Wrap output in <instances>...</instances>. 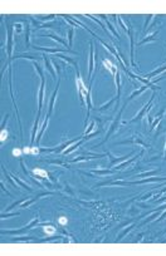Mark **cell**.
Here are the masks:
<instances>
[{
	"instance_id": "obj_1",
	"label": "cell",
	"mask_w": 166,
	"mask_h": 256,
	"mask_svg": "<svg viewBox=\"0 0 166 256\" xmlns=\"http://www.w3.org/2000/svg\"><path fill=\"white\" fill-rule=\"evenodd\" d=\"M89 47H91V53H89V69H88V78L91 79V82H89V85L92 83V76H93V70H94V60H97V54H96V57H94V49H93V44L92 43H89Z\"/></svg>"
},
{
	"instance_id": "obj_2",
	"label": "cell",
	"mask_w": 166,
	"mask_h": 256,
	"mask_svg": "<svg viewBox=\"0 0 166 256\" xmlns=\"http://www.w3.org/2000/svg\"><path fill=\"white\" fill-rule=\"evenodd\" d=\"M122 112H123V108H122V109L120 111V113H118V117H117V118H116V119H115V122H113V123L111 124V127H109V131H108V133H107V134H106V139H105V141H103V142H102V143H99L98 146H101V144H103V143L106 142V141H107L108 138H109V137H111V136L113 134V132H115V131L117 129V127H118V122H120V118H121V115H122Z\"/></svg>"
},
{
	"instance_id": "obj_3",
	"label": "cell",
	"mask_w": 166,
	"mask_h": 256,
	"mask_svg": "<svg viewBox=\"0 0 166 256\" xmlns=\"http://www.w3.org/2000/svg\"><path fill=\"white\" fill-rule=\"evenodd\" d=\"M154 98H155V93L152 94V98L150 99V102H148V103H147V104L145 105L144 108H142V111H141L140 113L137 114V115H136V117H135V118H133V119H131V121H130L128 123H133V122H138V121H140V119H141V118H142V117H144L145 114H146V112H147V111H148V109H150V107L152 105V102H154Z\"/></svg>"
},
{
	"instance_id": "obj_4",
	"label": "cell",
	"mask_w": 166,
	"mask_h": 256,
	"mask_svg": "<svg viewBox=\"0 0 166 256\" xmlns=\"http://www.w3.org/2000/svg\"><path fill=\"white\" fill-rule=\"evenodd\" d=\"M38 217L37 218H34L31 222H30L28 226H25V227H23L21 230H17V231H1V234H21V232H25V231H28V230H30V228L33 227V226H35L37 224H38Z\"/></svg>"
},
{
	"instance_id": "obj_5",
	"label": "cell",
	"mask_w": 166,
	"mask_h": 256,
	"mask_svg": "<svg viewBox=\"0 0 166 256\" xmlns=\"http://www.w3.org/2000/svg\"><path fill=\"white\" fill-rule=\"evenodd\" d=\"M37 50H43V52H48V53H57V52H69V53H72V54H76L74 52H72V50H69L67 48H42V47H34Z\"/></svg>"
},
{
	"instance_id": "obj_6",
	"label": "cell",
	"mask_w": 166,
	"mask_h": 256,
	"mask_svg": "<svg viewBox=\"0 0 166 256\" xmlns=\"http://www.w3.org/2000/svg\"><path fill=\"white\" fill-rule=\"evenodd\" d=\"M59 83H60V80H58V83H57V87H56V89H54V92H53V94L50 97V103H49V113H52V111H53V108H54V103H56V98H57V93H58V88H59Z\"/></svg>"
},
{
	"instance_id": "obj_7",
	"label": "cell",
	"mask_w": 166,
	"mask_h": 256,
	"mask_svg": "<svg viewBox=\"0 0 166 256\" xmlns=\"http://www.w3.org/2000/svg\"><path fill=\"white\" fill-rule=\"evenodd\" d=\"M103 64H105V67L107 68V69L111 72V73H112V74H113V76L117 73V68L113 65V64H112V63H111L108 59H103Z\"/></svg>"
},
{
	"instance_id": "obj_8",
	"label": "cell",
	"mask_w": 166,
	"mask_h": 256,
	"mask_svg": "<svg viewBox=\"0 0 166 256\" xmlns=\"http://www.w3.org/2000/svg\"><path fill=\"white\" fill-rule=\"evenodd\" d=\"M43 58H44V63H45V67H47V69H48L49 72L52 73V76H53V78L56 79L57 78V74H56V72H54V69L52 68V63H50V60H49L48 58L45 57V55H43Z\"/></svg>"
},
{
	"instance_id": "obj_9",
	"label": "cell",
	"mask_w": 166,
	"mask_h": 256,
	"mask_svg": "<svg viewBox=\"0 0 166 256\" xmlns=\"http://www.w3.org/2000/svg\"><path fill=\"white\" fill-rule=\"evenodd\" d=\"M48 122H49V115H47V117H45V119H44V122H43V126H42V128H40L39 134H38V137H37V144L39 143L40 137L43 136V132H44V129L47 128V126H48Z\"/></svg>"
},
{
	"instance_id": "obj_10",
	"label": "cell",
	"mask_w": 166,
	"mask_h": 256,
	"mask_svg": "<svg viewBox=\"0 0 166 256\" xmlns=\"http://www.w3.org/2000/svg\"><path fill=\"white\" fill-rule=\"evenodd\" d=\"M147 87H148V85H142V87H141V88H140L138 90H135V92H133L132 94L130 95V98L127 99V102H126V103H128L130 101H132V99H133V98H135L136 95H140V94H141V93H142V92H144V90H146V89H147Z\"/></svg>"
},
{
	"instance_id": "obj_11",
	"label": "cell",
	"mask_w": 166,
	"mask_h": 256,
	"mask_svg": "<svg viewBox=\"0 0 166 256\" xmlns=\"http://www.w3.org/2000/svg\"><path fill=\"white\" fill-rule=\"evenodd\" d=\"M33 172H34L37 176H39L40 178H48V173H47V171L42 170V168H34Z\"/></svg>"
},
{
	"instance_id": "obj_12",
	"label": "cell",
	"mask_w": 166,
	"mask_h": 256,
	"mask_svg": "<svg viewBox=\"0 0 166 256\" xmlns=\"http://www.w3.org/2000/svg\"><path fill=\"white\" fill-rule=\"evenodd\" d=\"M164 70H166V65L161 67V68H159V69H156V70H154V72H152V73H150V74H146V78L147 79H148V78H152V77L160 74V73H161V72H164Z\"/></svg>"
},
{
	"instance_id": "obj_13",
	"label": "cell",
	"mask_w": 166,
	"mask_h": 256,
	"mask_svg": "<svg viewBox=\"0 0 166 256\" xmlns=\"http://www.w3.org/2000/svg\"><path fill=\"white\" fill-rule=\"evenodd\" d=\"M45 35H47V37H50L52 39H54V40H57V42H59V43H60V44H63L64 47H67V43H66V42H64V40H63L62 38H59L58 35H56V34H52V33H49V34H45Z\"/></svg>"
},
{
	"instance_id": "obj_14",
	"label": "cell",
	"mask_w": 166,
	"mask_h": 256,
	"mask_svg": "<svg viewBox=\"0 0 166 256\" xmlns=\"http://www.w3.org/2000/svg\"><path fill=\"white\" fill-rule=\"evenodd\" d=\"M157 34H159V31H156V33H154V34H152V35H150L148 38L144 39V40H141V42L138 43V45H142V44H145L146 42H154V40H156V38H155V37H156Z\"/></svg>"
},
{
	"instance_id": "obj_15",
	"label": "cell",
	"mask_w": 166,
	"mask_h": 256,
	"mask_svg": "<svg viewBox=\"0 0 166 256\" xmlns=\"http://www.w3.org/2000/svg\"><path fill=\"white\" fill-rule=\"evenodd\" d=\"M83 141H86V139L83 138V139H82V141H79V142L77 143V144H72V146L69 147V150H66V151L63 152V153H64V154H68V153H70V152H72V151H74V150H76V148H77L78 146H81V144L83 143Z\"/></svg>"
},
{
	"instance_id": "obj_16",
	"label": "cell",
	"mask_w": 166,
	"mask_h": 256,
	"mask_svg": "<svg viewBox=\"0 0 166 256\" xmlns=\"http://www.w3.org/2000/svg\"><path fill=\"white\" fill-rule=\"evenodd\" d=\"M44 232H45L47 235H53V234L56 232V228L53 227V226H50V225H47V226L44 227Z\"/></svg>"
},
{
	"instance_id": "obj_17",
	"label": "cell",
	"mask_w": 166,
	"mask_h": 256,
	"mask_svg": "<svg viewBox=\"0 0 166 256\" xmlns=\"http://www.w3.org/2000/svg\"><path fill=\"white\" fill-rule=\"evenodd\" d=\"M136 158H137V156H136V157H135V158H131V160H130V161H126V162H123V163H122V164H120V166H117V167H116V170H122V168H123V167H126L127 164H130V163H131V162H133V161H135V160H136Z\"/></svg>"
},
{
	"instance_id": "obj_18",
	"label": "cell",
	"mask_w": 166,
	"mask_h": 256,
	"mask_svg": "<svg viewBox=\"0 0 166 256\" xmlns=\"http://www.w3.org/2000/svg\"><path fill=\"white\" fill-rule=\"evenodd\" d=\"M133 227H135V225H131V226H130V227H127L126 230H125V231H123V232H121V234H120V236H118V238H117V240H121V238H122V237L125 236V235H126V234H128V232H130V231H131V230H132V228H133Z\"/></svg>"
},
{
	"instance_id": "obj_19",
	"label": "cell",
	"mask_w": 166,
	"mask_h": 256,
	"mask_svg": "<svg viewBox=\"0 0 166 256\" xmlns=\"http://www.w3.org/2000/svg\"><path fill=\"white\" fill-rule=\"evenodd\" d=\"M6 138H8V131L4 128V129H1V133H0V141L4 142Z\"/></svg>"
},
{
	"instance_id": "obj_20",
	"label": "cell",
	"mask_w": 166,
	"mask_h": 256,
	"mask_svg": "<svg viewBox=\"0 0 166 256\" xmlns=\"http://www.w3.org/2000/svg\"><path fill=\"white\" fill-rule=\"evenodd\" d=\"M72 39H73V29L70 28L68 30V45L72 47Z\"/></svg>"
},
{
	"instance_id": "obj_21",
	"label": "cell",
	"mask_w": 166,
	"mask_h": 256,
	"mask_svg": "<svg viewBox=\"0 0 166 256\" xmlns=\"http://www.w3.org/2000/svg\"><path fill=\"white\" fill-rule=\"evenodd\" d=\"M35 201H37V197H35V199H33V200H30V201H25V202H24V203H23L20 207H21V209H25V207H28L29 205H31L33 202H35Z\"/></svg>"
},
{
	"instance_id": "obj_22",
	"label": "cell",
	"mask_w": 166,
	"mask_h": 256,
	"mask_svg": "<svg viewBox=\"0 0 166 256\" xmlns=\"http://www.w3.org/2000/svg\"><path fill=\"white\" fill-rule=\"evenodd\" d=\"M113 102H115V99H112V101H111V102H108V103H106V104L101 105V107H99V108H98V111H103V109H107L108 107H109V105L112 104V103H113Z\"/></svg>"
},
{
	"instance_id": "obj_23",
	"label": "cell",
	"mask_w": 166,
	"mask_h": 256,
	"mask_svg": "<svg viewBox=\"0 0 166 256\" xmlns=\"http://www.w3.org/2000/svg\"><path fill=\"white\" fill-rule=\"evenodd\" d=\"M58 222L60 224V225H67V222H68V220H67V217H64V216H62V217H59L58 218Z\"/></svg>"
},
{
	"instance_id": "obj_24",
	"label": "cell",
	"mask_w": 166,
	"mask_h": 256,
	"mask_svg": "<svg viewBox=\"0 0 166 256\" xmlns=\"http://www.w3.org/2000/svg\"><path fill=\"white\" fill-rule=\"evenodd\" d=\"M159 172V170L157 171H152V172H147V173H141V175H138L137 177H144V176H152V175H155V173H157Z\"/></svg>"
},
{
	"instance_id": "obj_25",
	"label": "cell",
	"mask_w": 166,
	"mask_h": 256,
	"mask_svg": "<svg viewBox=\"0 0 166 256\" xmlns=\"http://www.w3.org/2000/svg\"><path fill=\"white\" fill-rule=\"evenodd\" d=\"M98 175H107V173H113V171H109V170H102V171H94Z\"/></svg>"
},
{
	"instance_id": "obj_26",
	"label": "cell",
	"mask_w": 166,
	"mask_h": 256,
	"mask_svg": "<svg viewBox=\"0 0 166 256\" xmlns=\"http://www.w3.org/2000/svg\"><path fill=\"white\" fill-rule=\"evenodd\" d=\"M24 200H25V199H21V200H19V201H17V202H14V203H13V205H10L9 207H8V209H6V211H9V210H11V209H13V207H15V206H17V205H18V203H20V202H23V201H24Z\"/></svg>"
},
{
	"instance_id": "obj_27",
	"label": "cell",
	"mask_w": 166,
	"mask_h": 256,
	"mask_svg": "<svg viewBox=\"0 0 166 256\" xmlns=\"http://www.w3.org/2000/svg\"><path fill=\"white\" fill-rule=\"evenodd\" d=\"M93 127H94V123L92 122V123L89 124V127H88L87 129H86V132H84V136H87V133H89L91 131H92V129H93Z\"/></svg>"
},
{
	"instance_id": "obj_28",
	"label": "cell",
	"mask_w": 166,
	"mask_h": 256,
	"mask_svg": "<svg viewBox=\"0 0 166 256\" xmlns=\"http://www.w3.org/2000/svg\"><path fill=\"white\" fill-rule=\"evenodd\" d=\"M20 153H21V152H20L19 148H14V150H13V154H14L15 157H19Z\"/></svg>"
},
{
	"instance_id": "obj_29",
	"label": "cell",
	"mask_w": 166,
	"mask_h": 256,
	"mask_svg": "<svg viewBox=\"0 0 166 256\" xmlns=\"http://www.w3.org/2000/svg\"><path fill=\"white\" fill-rule=\"evenodd\" d=\"M18 215H19L18 212H15V213H8V215H5V213H1V217L4 218L5 216H6V217H11V216H18Z\"/></svg>"
},
{
	"instance_id": "obj_30",
	"label": "cell",
	"mask_w": 166,
	"mask_h": 256,
	"mask_svg": "<svg viewBox=\"0 0 166 256\" xmlns=\"http://www.w3.org/2000/svg\"><path fill=\"white\" fill-rule=\"evenodd\" d=\"M30 153H33V154H38V153H39V150H38L37 147H31V150H30Z\"/></svg>"
},
{
	"instance_id": "obj_31",
	"label": "cell",
	"mask_w": 166,
	"mask_h": 256,
	"mask_svg": "<svg viewBox=\"0 0 166 256\" xmlns=\"http://www.w3.org/2000/svg\"><path fill=\"white\" fill-rule=\"evenodd\" d=\"M151 18H152V15H148V16H147L146 23H145V29H147V24L150 23V20H151Z\"/></svg>"
},
{
	"instance_id": "obj_32",
	"label": "cell",
	"mask_w": 166,
	"mask_h": 256,
	"mask_svg": "<svg viewBox=\"0 0 166 256\" xmlns=\"http://www.w3.org/2000/svg\"><path fill=\"white\" fill-rule=\"evenodd\" d=\"M165 217H166V212H164V213H162V215L160 216V218H159V221H161L162 218H165Z\"/></svg>"
},
{
	"instance_id": "obj_33",
	"label": "cell",
	"mask_w": 166,
	"mask_h": 256,
	"mask_svg": "<svg viewBox=\"0 0 166 256\" xmlns=\"http://www.w3.org/2000/svg\"><path fill=\"white\" fill-rule=\"evenodd\" d=\"M164 160L166 161V147H165V156H164Z\"/></svg>"
}]
</instances>
